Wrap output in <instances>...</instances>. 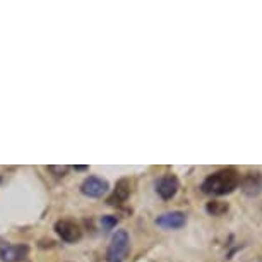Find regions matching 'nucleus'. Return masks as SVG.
<instances>
[{
    "label": "nucleus",
    "instance_id": "f257e3e1",
    "mask_svg": "<svg viewBox=\"0 0 262 262\" xmlns=\"http://www.w3.org/2000/svg\"><path fill=\"white\" fill-rule=\"evenodd\" d=\"M240 185V173L235 168H223L206 177L201 189L209 195H226L231 194Z\"/></svg>",
    "mask_w": 262,
    "mask_h": 262
},
{
    "label": "nucleus",
    "instance_id": "f03ea898",
    "mask_svg": "<svg viewBox=\"0 0 262 262\" xmlns=\"http://www.w3.org/2000/svg\"><path fill=\"white\" fill-rule=\"evenodd\" d=\"M128 244H130V238H128V233L125 230H117V233L112 236V242L108 245L106 250V259L108 262H123L128 250Z\"/></svg>",
    "mask_w": 262,
    "mask_h": 262
},
{
    "label": "nucleus",
    "instance_id": "7ed1b4c3",
    "mask_svg": "<svg viewBox=\"0 0 262 262\" xmlns=\"http://www.w3.org/2000/svg\"><path fill=\"white\" fill-rule=\"evenodd\" d=\"M180 189V182L175 175L166 173L160 180L156 182V192L163 201H170L177 195V192Z\"/></svg>",
    "mask_w": 262,
    "mask_h": 262
},
{
    "label": "nucleus",
    "instance_id": "20e7f679",
    "mask_svg": "<svg viewBox=\"0 0 262 262\" xmlns=\"http://www.w3.org/2000/svg\"><path fill=\"white\" fill-rule=\"evenodd\" d=\"M55 231L66 244H76V242L81 240V236H82V231L79 228V225H76L74 221H69V220L57 221Z\"/></svg>",
    "mask_w": 262,
    "mask_h": 262
},
{
    "label": "nucleus",
    "instance_id": "39448f33",
    "mask_svg": "<svg viewBox=\"0 0 262 262\" xmlns=\"http://www.w3.org/2000/svg\"><path fill=\"white\" fill-rule=\"evenodd\" d=\"M108 189H110L108 182L100 179V177H95V175L88 177V179L84 180L82 185H81V192H82V194L88 195V197H93V199H98V197L105 195L106 192H108Z\"/></svg>",
    "mask_w": 262,
    "mask_h": 262
},
{
    "label": "nucleus",
    "instance_id": "423d86ee",
    "mask_svg": "<svg viewBox=\"0 0 262 262\" xmlns=\"http://www.w3.org/2000/svg\"><path fill=\"white\" fill-rule=\"evenodd\" d=\"M185 223H187V216L182 211L165 212V214L156 217V225L165 230H179L182 226H185Z\"/></svg>",
    "mask_w": 262,
    "mask_h": 262
},
{
    "label": "nucleus",
    "instance_id": "0eeeda50",
    "mask_svg": "<svg viewBox=\"0 0 262 262\" xmlns=\"http://www.w3.org/2000/svg\"><path fill=\"white\" fill-rule=\"evenodd\" d=\"M242 192L249 197H257L262 192V173L260 171H250L242 179L240 182Z\"/></svg>",
    "mask_w": 262,
    "mask_h": 262
},
{
    "label": "nucleus",
    "instance_id": "6e6552de",
    "mask_svg": "<svg viewBox=\"0 0 262 262\" xmlns=\"http://www.w3.org/2000/svg\"><path fill=\"white\" fill-rule=\"evenodd\" d=\"M28 245H2L0 247V259L4 262H21L28 257Z\"/></svg>",
    "mask_w": 262,
    "mask_h": 262
},
{
    "label": "nucleus",
    "instance_id": "1a4fd4ad",
    "mask_svg": "<svg viewBox=\"0 0 262 262\" xmlns=\"http://www.w3.org/2000/svg\"><path fill=\"white\" fill-rule=\"evenodd\" d=\"M128 195H130V182L127 179H122L117 182L115 192H113V195L108 199V204L110 206L122 204V202H125L128 199Z\"/></svg>",
    "mask_w": 262,
    "mask_h": 262
},
{
    "label": "nucleus",
    "instance_id": "9d476101",
    "mask_svg": "<svg viewBox=\"0 0 262 262\" xmlns=\"http://www.w3.org/2000/svg\"><path fill=\"white\" fill-rule=\"evenodd\" d=\"M206 211L209 212L211 216H221L228 211V204H226V202H221V201H211L206 204Z\"/></svg>",
    "mask_w": 262,
    "mask_h": 262
},
{
    "label": "nucleus",
    "instance_id": "9b49d317",
    "mask_svg": "<svg viewBox=\"0 0 262 262\" xmlns=\"http://www.w3.org/2000/svg\"><path fill=\"white\" fill-rule=\"evenodd\" d=\"M117 223H118V217L117 216H103L101 217V226H103V230L105 231H110V230H113L117 226Z\"/></svg>",
    "mask_w": 262,
    "mask_h": 262
},
{
    "label": "nucleus",
    "instance_id": "f8f14e48",
    "mask_svg": "<svg viewBox=\"0 0 262 262\" xmlns=\"http://www.w3.org/2000/svg\"><path fill=\"white\" fill-rule=\"evenodd\" d=\"M48 170H50V171H58V173H60V175L63 177V175H66V171L69 170V168L67 166H50V168H48ZM60 175H58V177H60Z\"/></svg>",
    "mask_w": 262,
    "mask_h": 262
},
{
    "label": "nucleus",
    "instance_id": "ddd939ff",
    "mask_svg": "<svg viewBox=\"0 0 262 262\" xmlns=\"http://www.w3.org/2000/svg\"><path fill=\"white\" fill-rule=\"evenodd\" d=\"M74 170H76V171H86L88 166H81V165H79V166H74Z\"/></svg>",
    "mask_w": 262,
    "mask_h": 262
}]
</instances>
